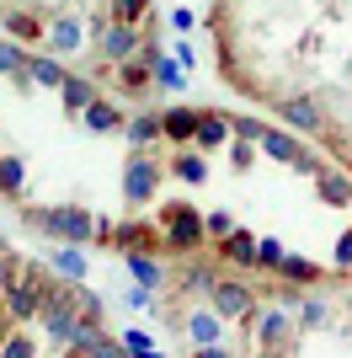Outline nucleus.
<instances>
[{
    "mask_svg": "<svg viewBox=\"0 0 352 358\" xmlns=\"http://www.w3.org/2000/svg\"><path fill=\"white\" fill-rule=\"evenodd\" d=\"M321 198H325V203H337V209H347V203H352V182L342 177V171H321Z\"/></svg>",
    "mask_w": 352,
    "mask_h": 358,
    "instance_id": "412c9836",
    "label": "nucleus"
},
{
    "mask_svg": "<svg viewBox=\"0 0 352 358\" xmlns=\"http://www.w3.org/2000/svg\"><path fill=\"white\" fill-rule=\"evenodd\" d=\"M149 86H155V80H149V64L145 59H123V64H117V91H123V96L139 102Z\"/></svg>",
    "mask_w": 352,
    "mask_h": 358,
    "instance_id": "9d476101",
    "label": "nucleus"
},
{
    "mask_svg": "<svg viewBox=\"0 0 352 358\" xmlns=\"http://www.w3.org/2000/svg\"><path fill=\"white\" fill-rule=\"evenodd\" d=\"M176 177H182V182H203L208 177L203 155H176Z\"/></svg>",
    "mask_w": 352,
    "mask_h": 358,
    "instance_id": "c85d7f7f",
    "label": "nucleus"
},
{
    "mask_svg": "<svg viewBox=\"0 0 352 358\" xmlns=\"http://www.w3.org/2000/svg\"><path fill=\"white\" fill-rule=\"evenodd\" d=\"M64 107L70 113H86V102H96V80H86V75H64Z\"/></svg>",
    "mask_w": 352,
    "mask_h": 358,
    "instance_id": "f3484780",
    "label": "nucleus"
},
{
    "mask_svg": "<svg viewBox=\"0 0 352 358\" xmlns=\"http://www.w3.org/2000/svg\"><path fill=\"white\" fill-rule=\"evenodd\" d=\"M246 331H251V348L256 353H293V337H299V321L283 310L278 299L272 305H251L246 310Z\"/></svg>",
    "mask_w": 352,
    "mask_h": 358,
    "instance_id": "f257e3e1",
    "label": "nucleus"
},
{
    "mask_svg": "<svg viewBox=\"0 0 352 358\" xmlns=\"http://www.w3.org/2000/svg\"><path fill=\"white\" fill-rule=\"evenodd\" d=\"M112 246H117V252H149V257H161L166 252V236L155 230V224L123 220V224H112Z\"/></svg>",
    "mask_w": 352,
    "mask_h": 358,
    "instance_id": "39448f33",
    "label": "nucleus"
},
{
    "mask_svg": "<svg viewBox=\"0 0 352 358\" xmlns=\"http://www.w3.org/2000/svg\"><path fill=\"white\" fill-rule=\"evenodd\" d=\"M80 118H86V129H91V134H107V129H123V113H117L112 102H102V96H96V102H86V113H80Z\"/></svg>",
    "mask_w": 352,
    "mask_h": 358,
    "instance_id": "dca6fc26",
    "label": "nucleus"
},
{
    "mask_svg": "<svg viewBox=\"0 0 352 358\" xmlns=\"http://www.w3.org/2000/svg\"><path fill=\"white\" fill-rule=\"evenodd\" d=\"M27 224L48 230V236H64V241H96V230H102L86 209H27Z\"/></svg>",
    "mask_w": 352,
    "mask_h": 358,
    "instance_id": "7ed1b4c3",
    "label": "nucleus"
},
{
    "mask_svg": "<svg viewBox=\"0 0 352 358\" xmlns=\"http://www.w3.org/2000/svg\"><path fill=\"white\" fill-rule=\"evenodd\" d=\"M283 118H288L293 129H305V134H321V129H325L321 107L309 102V96H305V102H283Z\"/></svg>",
    "mask_w": 352,
    "mask_h": 358,
    "instance_id": "2eb2a0df",
    "label": "nucleus"
},
{
    "mask_svg": "<svg viewBox=\"0 0 352 358\" xmlns=\"http://www.w3.org/2000/svg\"><path fill=\"white\" fill-rule=\"evenodd\" d=\"M198 145L203 150H219L224 139H230V113H198Z\"/></svg>",
    "mask_w": 352,
    "mask_h": 358,
    "instance_id": "ddd939ff",
    "label": "nucleus"
},
{
    "mask_svg": "<svg viewBox=\"0 0 352 358\" xmlns=\"http://www.w3.org/2000/svg\"><path fill=\"white\" fill-rule=\"evenodd\" d=\"M214 262H235V268H256V236L251 230H230V236H219V252H214Z\"/></svg>",
    "mask_w": 352,
    "mask_h": 358,
    "instance_id": "6e6552de",
    "label": "nucleus"
},
{
    "mask_svg": "<svg viewBox=\"0 0 352 358\" xmlns=\"http://www.w3.org/2000/svg\"><path fill=\"white\" fill-rule=\"evenodd\" d=\"M203 230H208L214 241H219V236H230V230H235V220H230L224 209H208V214H203Z\"/></svg>",
    "mask_w": 352,
    "mask_h": 358,
    "instance_id": "2f4dec72",
    "label": "nucleus"
},
{
    "mask_svg": "<svg viewBox=\"0 0 352 358\" xmlns=\"http://www.w3.org/2000/svg\"><path fill=\"white\" fill-rule=\"evenodd\" d=\"M293 321H299V331H315V327H325V321H331V305H325V299L321 294H315V299H305V294H299V305H293Z\"/></svg>",
    "mask_w": 352,
    "mask_h": 358,
    "instance_id": "a211bd4d",
    "label": "nucleus"
},
{
    "mask_svg": "<svg viewBox=\"0 0 352 358\" xmlns=\"http://www.w3.org/2000/svg\"><path fill=\"white\" fill-rule=\"evenodd\" d=\"M16 278H22V257H16L11 246H6V241H0V294H6V289H11Z\"/></svg>",
    "mask_w": 352,
    "mask_h": 358,
    "instance_id": "bb28decb",
    "label": "nucleus"
},
{
    "mask_svg": "<svg viewBox=\"0 0 352 358\" xmlns=\"http://www.w3.org/2000/svg\"><path fill=\"white\" fill-rule=\"evenodd\" d=\"M161 236H166V252H203V214L192 209L187 198H176L161 209Z\"/></svg>",
    "mask_w": 352,
    "mask_h": 358,
    "instance_id": "f03ea898",
    "label": "nucleus"
},
{
    "mask_svg": "<svg viewBox=\"0 0 352 358\" xmlns=\"http://www.w3.org/2000/svg\"><path fill=\"white\" fill-rule=\"evenodd\" d=\"M337 273H342V278H352V230L337 241Z\"/></svg>",
    "mask_w": 352,
    "mask_h": 358,
    "instance_id": "f704fd0d",
    "label": "nucleus"
},
{
    "mask_svg": "<svg viewBox=\"0 0 352 358\" xmlns=\"http://www.w3.org/2000/svg\"><path fill=\"white\" fill-rule=\"evenodd\" d=\"M27 80L32 86H64V70L54 59H27Z\"/></svg>",
    "mask_w": 352,
    "mask_h": 358,
    "instance_id": "b1692460",
    "label": "nucleus"
},
{
    "mask_svg": "<svg viewBox=\"0 0 352 358\" xmlns=\"http://www.w3.org/2000/svg\"><path fill=\"white\" fill-rule=\"evenodd\" d=\"M38 321H43L48 337H64V343H70V331H75V321H80V310H75L70 299H43Z\"/></svg>",
    "mask_w": 352,
    "mask_h": 358,
    "instance_id": "1a4fd4ad",
    "label": "nucleus"
},
{
    "mask_svg": "<svg viewBox=\"0 0 352 358\" xmlns=\"http://www.w3.org/2000/svg\"><path fill=\"white\" fill-rule=\"evenodd\" d=\"M123 134H129V145H149V139H161V118L155 113H133V118H123Z\"/></svg>",
    "mask_w": 352,
    "mask_h": 358,
    "instance_id": "6ab92c4d",
    "label": "nucleus"
},
{
    "mask_svg": "<svg viewBox=\"0 0 352 358\" xmlns=\"http://www.w3.org/2000/svg\"><path fill=\"white\" fill-rule=\"evenodd\" d=\"M155 187H161V166L145 161V155H129V171H123V193H129V203H149Z\"/></svg>",
    "mask_w": 352,
    "mask_h": 358,
    "instance_id": "423d86ee",
    "label": "nucleus"
},
{
    "mask_svg": "<svg viewBox=\"0 0 352 358\" xmlns=\"http://www.w3.org/2000/svg\"><path fill=\"white\" fill-rule=\"evenodd\" d=\"M112 22H133V27H145V22H149V0H112Z\"/></svg>",
    "mask_w": 352,
    "mask_h": 358,
    "instance_id": "a878e982",
    "label": "nucleus"
},
{
    "mask_svg": "<svg viewBox=\"0 0 352 358\" xmlns=\"http://www.w3.org/2000/svg\"><path fill=\"white\" fill-rule=\"evenodd\" d=\"M0 22H6L16 38H43V22H38V16H27V11H0Z\"/></svg>",
    "mask_w": 352,
    "mask_h": 358,
    "instance_id": "393cba45",
    "label": "nucleus"
},
{
    "mask_svg": "<svg viewBox=\"0 0 352 358\" xmlns=\"http://www.w3.org/2000/svg\"><path fill=\"white\" fill-rule=\"evenodd\" d=\"M123 353H155V343H149L145 331H129V337H123Z\"/></svg>",
    "mask_w": 352,
    "mask_h": 358,
    "instance_id": "e433bc0d",
    "label": "nucleus"
},
{
    "mask_svg": "<svg viewBox=\"0 0 352 358\" xmlns=\"http://www.w3.org/2000/svg\"><path fill=\"white\" fill-rule=\"evenodd\" d=\"M262 150H267V155H272V161H299V155H305V150L293 145L288 134H272V129H267V134H262Z\"/></svg>",
    "mask_w": 352,
    "mask_h": 358,
    "instance_id": "5701e85b",
    "label": "nucleus"
},
{
    "mask_svg": "<svg viewBox=\"0 0 352 358\" xmlns=\"http://www.w3.org/2000/svg\"><path fill=\"white\" fill-rule=\"evenodd\" d=\"M230 129H235L240 139H251V145H262V134H267V129H262L256 118H230Z\"/></svg>",
    "mask_w": 352,
    "mask_h": 358,
    "instance_id": "473e14b6",
    "label": "nucleus"
},
{
    "mask_svg": "<svg viewBox=\"0 0 352 358\" xmlns=\"http://www.w3.org/2000/svg\"><path fill=\"white\" fill-rule=\"evenodd\" d=\"M0 75H27V54L11 43H0Z\"/></svg>",
    "mask_w": 352,
    "mask_h": 358,
    "instance_id": "7c9ffc66",
    "label": "nucleus"
},
{
    "mask_svg": "<svg viewBox=\"0 0 352 358\" xmlns=\"http://www.w3.org/2000/svg\"><path fill=\"white\" fill-rule=\"evenodd\" d=\"M43 38L54 43V54H75V48H80V22H75V16H54L43 27Z\"/></svg>",
    "mask_w": 352,
    "mask_h": 358,
    "instance_id": "f8f14e48",
    "label": "nucleus"
},
{
    "mask_svg": "<svg viewBox=\"0 0 352 358\" xmlns=\"http://www.w3.org/2000/svg\"><path fill=\"white\" fill-rule=\"evenodd\" d=\"M208 305H214L219 315L246 321V310L256 305V289H251L246 278H230V273H219V278H214V289H208Z\"/></svg>",
    "mask_w": 352,
    "mask_h": 358,
    "instance_id": "20e7f679",
    "label": "nucleus"
},
{
    "mask_svg": "<svg viewBox=\"0 0 352 358\" xmlns=\"http://www.w3.org/2000/svg\"><path fill=\"white\" fill-rule=\"evenodd\" d=\"M278 257H283L278 241H256V268H278Z\"/></svg>",
    "mask_w": 352,
    "mask_h": 358,
    "instance_id": "72a5a7b5",
    "label": "nucleus"
},
{
    "mask_svg": "<svg viewBox=\"0 0 352 358\" xmlns=\"http://www.w3.org/2000/svg\"><path fill=\"white\" fill-rule=\"evenodd\" d=\"M0 193H11V198L27 193V171H22L16 155H0Z\"/></svg>",
    "mask_w": 352,
    "mask_h": 358,
    "instance_id": "4be33fe9",
    "label": "nucleus"
},
{
    "mask_svg": "<svg viewBox=\"0 0 352 358\" xmlns=\"http://www.w3.org/2000/svg\"><path fill=\"white\" fill-rule=\"evenodd\" d=\"M278 273L288 278V284H325V278H331V273L315 268L309 257H278Z\"/></svg>",
    "mask_w": 352,
    "mask_h": 358,
    "instance_id": "4468645a",
    "label": "nucleus"
},
{
    "mask_svg": "<svg viewBox=\"0 0 352 358\" xmlns=\"http://www.w3.org/2000/svg\"><path fill=\"white\" fill-rule=\"evenodd\" d=\"M0 353H11V358H32V353H38V348H32L27 337H16V331H11V337L0 343Z\"/></svg>",
    "mask_w": 352,
    "mask_h": 358,
    "instance_id": "c9c22d12",
    "label": "nucleus"
},
{
    "mask_svg": "<svg viewBox=\"0 0 352 358\" xmlns=\"http://www.w3.org/2000/svg\"><path fill=\"white\" fill-rule=\"evenodd\" d=\"M96 43H102V54H107L112 64H123V59H133V54H139V43H145V27H133V22H112V27H107Z\"/></svg>",
    "mask_w": 352,
    "mask_h": 358,
    "instance_id": "0eeeda50",
    "label": "nucleus"
},
{
    "mask_svg": "<svg viewBox=\"0 0 352 358\" xmlns=\"http://www.w3.org/2000/svg\"><path fill=\"white\" fill-rule=\"evenodd\" d=\"M75 310L86 315V321H102V294H91V289L75 284Z\"/></svg>",
    "mask_w": 352,
    "mask_h": 358,
    "instance_id": "c756f323",
    "label": "nucleus"
},
{
    "mask_svg": "<svg viewBox=\"0 0 352 358\" xmlns=\"http://www.w3.org/2000/svg\"><path fill=\"white\" fill-rule=\"evenodd\" d=\"M48 257H54V268H59V273H70V278H86V273H91L86 252H80L75 241H70V246H59V252H48Z\"/></svg>",
    "mask_w": 352,
    "mask_h": 358,
    "instance_id": "aec40b11",
    "label": "nucleus"
},
{
    "mask_svg": "<svg viewBox=\"0 0 352 358\" xmlns=\"http://www.w3.org/2000/svg\"><path fill=\"white\" fill-rule=\"evenodd\" d=\"M161 134L176 139V145H187V139L198 134V107H171V113H161Z\"/></svg>",
    "mask_w": 352,
    "mask_h": 358,
    "instance_id": "9b49d317",
    "label": "nucleus"
},
{
    "mask_svg": "<svg viewBox=\"0 0 352 358\" xmlns=\"http://www.w3.org/2000/svg\"><path fill=\"white\" fill-rule=\"evenodd\" d=\"M11 337V310H6V299H0V343Z\"/></svg>",
    "mask_w": 352,
    "mask_h": 358,
    "instance_id": "4c0bfd02",
    "label": "nucleus"
},
{
    "mask_svg": "<svg viewBox=\"0 0 352 358\" xmlns=\"http://www.w3.org/2000/svg\"><path fill=\"white\" fill-rule=\"evenodd\" d=\"M149 75H155V86H166V91H176V86H182V64H176V59H166V54H161L155 64H149Z\"/></svg>",
    "mask_w": 352,
    "mask_h": 358,
    "instance_id": "cd10ccee",
    "label": "nucleus"
}]
</instances>
